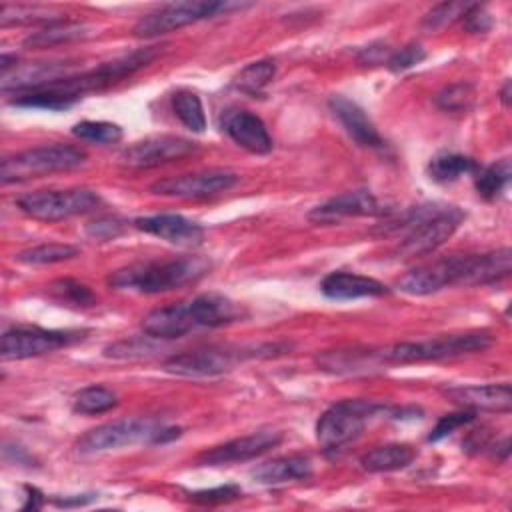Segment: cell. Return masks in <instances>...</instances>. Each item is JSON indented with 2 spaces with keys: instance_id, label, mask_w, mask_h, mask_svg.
<instances>
[{
  "instance_id": "obj_1",
  "label": "cell",
  "mask_w": 512,
  "mask_h": 512,
  "mask_svg": "<svg viewBox=\"0 0 512 512\" xmlns=\"http://www.w3.org/2000/svg\"><path fill=\"white\" fill-rule=\"evenodd\" d=\"M512 272L510 248L482 254H450L406 272L396 288L410 296H428L450 286L496 284Z\"/></svg>"
},
{
  "instance_id": "obj_2",
  "label": "cell",
  "mask_w": 512,
  "mask_h": 512,
  "mask_svg": "<svg viewBox=\"0 0 512 512\" xmlns=\"http://www.w3.org/2000/svg\"><path fill=\"white\" fill-rule=\"evenodd\" d=\"M236 302L222 294H200L152 310L142 320V330L150 338L174 340L200 328H218L240 318Z\"/></svg>"
},
{
  "instance_id": "obj_3",
  "label": "cell",
  "mask_w": 512,
  "mask_h": 512,
  "mask_svg": "<svg viewBox=\"0 0 512 512\" xmlns=\"http://www.w3.org/2000/svg\"><path fill=\"white\" fill-rule=\"evenodd\" d=\"M462 220L464 212L458 206L420 204L404 210L398 218L386 220L382 228L386 234H404L396 248L400 258H416L440 248L458 230Z\"/></svg>"
},
{
  "instance_id": "obj_4",
  "label": "cell",
  "mask_w": 512,
  "mask_h": 512,
  "mask_svg": "<svg viewBox=\"0 0 512 512\" xmlns=\"http://www.w3.org/2000/svg\"><path fill=\"white\" fill-rule=\"evenodd\" d=\"M210 270V262L200 256H182L170 260H148L128 264L108 276L114 290H132L138 294H162L188 284H196Z\"/></svg>"
},
{
  "instance_id": "obj_5",
  "label": "cell",
  "mask_w": 512,
  "mask_h": 512,
  "mask_svg": "<svg viewBox=\"0 0 512 512\" xmlns=\"http://www.w3.org/2000/svg\"><path fill=\"white\" fill-rule=\"evenodd\" d=\"M392 418V408L366 398H348L332 404L316 422V440L326 456H338L378 418Z\"/></svg>"
},
{
  "instance_id": "obj_6",
  "label": "cell",
  "mask_w": 512,
  "mask_h": 512,
  "mask_svg": "<svg viewBox=\"0 0 512 512\" xmlns=\"http://www.w3.org/2000/svg\"><path fill=\"white\" fill-rule=\"evenodd\" d=\"M492 334L486 330L448 334L418 342H398L378 350L382 364H416L446 358H458L474 352H484L492 346Z\"/></svg>"
},
{
  "instance_id": "obj_7",
  "label": "cell",
  "mask_w": 512,
  "mask_h": 512,
  "mask_svg": "<svg viewBox=\"0 0 512 512\" xmlns=\"http://www.w3.org/2000/svg\"><path fill=\"white\" fill-rule=\"evenodd\" d=\"M290 346L286 344H264L254 348H230V346H208L198 350H188L170 356L164 360L162 368L176 376H218L234 368L244 358H256V356H276L284 354Z\"/></svg>"
},
{
  "instance_id": "obj_8",
  "label": "cell",
  "mask_w": 512,
  "mask_h": 512,
  "mask_svg": "<svg viewBox=\"0 0 512 512\" xmlns=\"http://www.w3.org/2000/svg\"><path fill=\"white\" fill-rule=\"evenodd\" d=\"M180 436V428L166 426L152 418H130L100 424L88 430L76 444L82 454H96L118 450L122 446H132L138 442H168Z\"/></svg>"
},
{
  "instance_id": "obj_9",
  "label": "cell",
  "mask_w": 512,
  "mask_h": 512,
  "mask_svg": "<svg viewBox=\"0 0 512 512\" xmlns=\"http://www.w3.org/2000/svg\"><path fill=\"white\" fill-rule=\"evenodd\" d=\"M86 162V152L70 144H50L6 156L0 164L2 184L26 182L52 172H68Z\"/></svg>"
},
{
  "instance_id": "obj_10",
  "label": "cell",
  "mask_w": 512,
  "mask_h": 512,
  "mask_svg": "<svg viewBox=\"0 0 512 512\" xmlns=\"http://www.w3.org/2000/svg\"><path fill=\"white\" fill-rule=\"evenodd\" d=\"M250 4L244 2H216V0H184V2H172L164 4L146 16H142L136 26L134 34L140 38H154L162 36L174 30H180L184 26H190L194 22L214 18L220 14H228L232 10H242Z\"/></svg>"
},
{
  "instance_id": "obj_11",
  "label": "cell",
  "mask_w": 512,
  "mask_h": 512,
  "mask_svg": "<svg viewBox=\"0 0 512 512\" xmlns=\"http://www.w3.org/2000/svg\"><path fill=\"white\" fill-rule=\"evenodd\" d=\"M102 204L98 192L90 188L70 190H38L24 194L16 200V206L30 218L42 222H58L80 214H90Z\"/></svg>"
},
{
  "instance_id": "obj_12",
  "label": "cell",
  "mask_w": 512,
  "mask_h": 512,
  "mask_svg": "<svg viewBox=\"0 0 512 512\" xmlns=\"http://www.w3.org/2000/svg\"><path fill=\"white\" fill-rule=\"evenodd\" d=\"M86 332L78 330H46L40 326H14L2 334V360H24L56 352L84 340Z\"/></svg>"
},
{
  "instance_id": "obj_13",
  "label": "cell",
  "mask_w": 512,
  "mask_h": 512,
  "mask_svg": "<svg viewBox=\"0 0 512 512\" xmlns=\"http://www.w3.org/2000/svg\"><path fill=\"white\" fill-rule=\"evenodd\" d=\"M198 152V144L180 136H148L124 148L118 156V164L130 170L156 168L168 162L188 158Z\"/></svg>"
},
{
  "instance_id": "obj_14",
  "label": "cell",
  "mask_w": 512,
  "mask_h": 512,
  "mask_svg": "<svg viewBox=\"0 0 512 512\" xmlns=\"http://www.w3.org/2000/svg\"><path fill=\"white\" fill-rule=\"evenodd\" d=\"M238 182V174L232 170L212 168L202 172H190L180 176H170L156 180L150 186L152 194L158 196H170V198H186V200H198V198H210L220 192L230 190Z\"/></svg>"
},
{
  "instance_id": "obj_15",
  "label": "cell",
  "mask_w": 512,
  "mask_h": 512,
  "mask_svg": "<svg viewBox=\"0 0 512 512\" xmlns=\"http://www.w3.org/2000/svg\"><path fill=\"white\" fill-rule=\"evenodd\" d=\"M282 442V432L278 430H258L234 440H228L220 446L204 450L196 456L198 466H224L236 462L254 460Z\"/></svg>"
},
{
  "instance_id": "obj_16",
  "label": "cell",
  "mask_w": 512,
  "mask_h": 512,
  "mask_svg": "<svg viewBox=\"0 0 512 512\" xmlns=\"http://www.w3.org/2000/svg\"><path fill=\"white\" fill-rule=\"evenodd\" d=\"M390 214H392V208L382 204L372 192L348 190L312 208V212L308 214V220L314 224H338L344 218L390 216Z\"/></svg>"
},
{
  "instance_id": "obj_17",
  "label": "cell",
  "mask_w": 512,
  "mask_h": 512,
  "mask_svg": "<svg viewBox=\"0 0 512 512\" xmlns=\"http://www.w3.org/2000/svg\"><path fill=\"white\" fill-rule=\"evenodd\" d=\"M450 402L468 410H488L508 414L512 410V390L508 382L500 384H464L446 386L440 390Z\"/></svg>"
},
{
  "instance_id": "obj_18",
  "label": "cell",
  "mask_w": 512,
  "mask_h": 512,
  "mask_svg": "<svg viewBox=\"0 0 512 512\" xmlns=\"http://www.w3.org/2000/svg\"><path fill=\"white\" fill-rule=\"evenodd\" d=\"M134 228L158 236L180 248L200 246L204 240V228L180 214H156L134 220Z\"/></svg>"
},
{
  "instance_id": "obj_19",
  "label": "cell",
  "mask_w": 512,
  "mask_h": 512,
  "mask_svg": "<svg viewBox=\"0 0 512 512\" xmlns=\"http://www.w3.org/2000/svg\"><path fill=\"white\" fill-rule=\"evenodd\" d=\"M222 130L244 150L252 154H268L274 146L266 124L248 110H226L222 114Z\"/></svg>"
},
{
  "instance_id": "obj_20",
  "label": "cell",
  "mask_w": 512,
  "mask_h": 512,
  "mask_svg": "<svg viewBox=\"0 0 512 512\" xmlns=\"http://www.w3.org/2000/svg\"><path fill=\"white\" fill-rule=\"evenodd\" d=\"M328 108L332 116L342 124L346 134L362 148H384V140L378 134L374 122L368 118V114L350 98L342 94H334L328 100Z\"/></svg>"
},
{
  "instance_id": "obj_21",
  "label": "cell",
  "mask_w": 512,
  "mask_h": 512,
  "mask_svg": "<svg viewBox=\"0 0 512 512\" xmlns=\"http://www.w3.org/2000/svg\"><path fill=\"white\" fill-rule=\"evenodd\" d=\"M74 62H38L28 64L22 68H16L12 74L2 76V92H28L36 90L40 86H46L50 82H56L60 78L76 74Z\"/></svg>"
},
{
  "instance_id": "obj_22",
  "label": "cell",
  "mask_w": 512,
  "mask_h": 512,
  "mask_svg": "<svg viewBox=\"0 0 512 512\" xmlns=\"http://www.w3.org/2000/svg\"><path fill=\"white\" fill-rule=\"evenodd\" d=\"M320 292L332 300H356L388 294V288L376 278L352 274V272H330L320 282Z\"/></svg>"
},
{
  "instance_id": "obj_23",
  "label": "cell",
  "mask_w": 512,
  "mask_h": 512,
  "mask_svg": "<svg viewBox=\"0 0 512 512\" xmlns=\"http://www.w3.org/2000/svg\"><path fill=\"white\" fill-rule=\"evenodd\" d=\"M316 364L332 374H358L370 372L372 368L382 366L378 350L372 348H340L326 350L316 356Z\"/></svg>"
},
{
  "instance_id": "obj_24",
  "label": "cell",
  "mask_w": 512,
  "mask_h": 512,
  "mask_svg": "<svg viewBox=\"0 0 512 512\" xmlns=\"http://www.w3.org/2000/svg\"><path fill=\"white\" fill-rule=\"evenodd\" d=\"M250 476L260 484H284L312 476V460L304 454H288L258 464Z\"/></svg>"
},
{
  "instance_id": "obj_25",
  "label": "cell",
  "mask_w": 512,
  "mask_h": 512,
  "mask_svg": "<svg viewBox=\"0 0 512 512\" xmlns=\"http://www.w3.org/2000/svg\"><path fill=\"white\" fill-rule=\"evenodd\" d=\"M416 458V448L410 444H382L360 458L366 472H392L406 468Z\"/></svg>"
},
{
  "instance_id": "obj_26",
  "label": "cell",
  "mask_w": 512,
  "mask_h": 512,
  "mask_svg": "<svg viewBox=\"0 0 512 512\" xmlns=\"http://www.w3.org/2000/svg\"><path fill=\"white\" fill-rule=\"evenodd\" d=\"M88 36V26L80 24V22H68V20H60L54 24H48L46 28L30 34L24 40L26 48H50V46H58V44H68L74 40H82Z\"/></svg>"
},
{
  "instance_id": "obj_27",
  "label": "cell",
  "mask_w": 512,
  "mask_h": 512,
  "mask_svg": "<svg viewBox=\"0 0 512 512\" xmlns=\"http://www.w3.org/2000/svg\"><path fill=\"white\" fill-rule=\"evenodd\" d=\"M64 20V14L52 6H30V4H2L0 6V24H54Z\"/></svg>"
},
{
  "instance_id": "obj_28",
  "label": "cell",
  "mask_w": 512,
  "mask_h": 512,
  "mask_svg": "<svg viewBox=\"0 0 512 512\" xmlns=\"http://www.w3.org/2000/svg\"><path fill=\"white\" fill-rule=\"evenodd\" d=\"M478 168L480 166L476 164V160H472V158H468L464 154L446 152V154H438V156H434L430 160L428 174H430L432 180L448 184V182L458 180L464 174H476Z\"/></svg>"
},
{
  "instance_id": "obj_29",
  "label": "cell",
  "mask_w": 512,
  "mask_h": 512,
  "mask_svg": "<svg viewBox=\"0 0 512 512\" xmlns=\"http://www.w3.org/2000/svg\"><path fill=\"white\" fill-rule=\"evenodd\" d=\"M274 74H276V64H274V60L266 58V60H258V62H252V64L244 66L234 76L232 84L242 94L260 96L264 92V88L272 82Z\"/></svg>"
},
{
  "instance_id": "obj_30",
  "label": "cell",
  "mask_w": 512,
  "mask_h": 512,
  "mask_svg": "<svg viewBox=\"0 0 512 512\" xmlns=\"http://www.w3.org/2000/svg\"><path fill=\"white\" fill-rule=\"evenodd\" d=\"M510 162L504 158L500 162H494L486 168H478L476 176H474V186L478 196H482L484 200H496L502 190L506 188V184L510 182Z\"/></svg>"
},
{
  "instance_id": "obj_31",
  "label": "cell",
  "mask_w": 512,
  "mask_h": 512,
  "mask_svg": "<svg viewBox=\"0 0 512 512\" xmlns=\"http://www.w3.org/2000/svg\"><path fill=\"white\" fill-rule=\"evenodd\" d=\"M172 110L188 130L204 132L206 116L198 94H194L192 90H176L172 94Z\"/></svg>"
},
{
  "instance_id": "obj_32",
  "label": "cell",
  "mask_w": 512,
  "mask_h": 512,
  "mask_svg": "<svg viewBox=\"0 0 512 512\" xmlns=\"http://www.w3.org/2000/svg\"><path fill=\"white\" fill-rule=\"evenodd\" d=\"M118 404L116 394L104 386H86L72 398V410L78 414H104Z\"/></svg>"
},
{
  "instance_id": "obj_33",
  "label": "cell",
  "mask_w": 512,
  "mask_h": 512,
  "mask_svg": "<svg viewBox=\"0 0 512 512\" xmlns=\"http://www.w3.org/2000/svg\"><path fill=\"white\" fill-rule=\"evenodd\" d=\"M48 290H50V296L56 302L66 304V306L90 308V306L96 304L94 292L86 284H82V282H78L74 278H60V280L52 282L48 286Z\"/></svg>"
},
{
  "instance_id": "obj_34",
  "label": "cell",
  "mask_w": 512,
  "mask_h": 512,
  "mask_svg": "<svg viewBox=\"0 0 512 512\" xmlns=\"http://www.w3.org/2000/svg\"><path fill=\"white\" fill-rule=\"evenodd\" d=\"M78 254V248L72 244H40L28 250H22L16 260L22 264H32V266H42V264H56V262H64L70 260Z\"/></svg>"
},
{
  "instance_id": "obj_35",
  "label": "cell",
  "mask_w": 512,
  "mask_h": 512,
  "mask_svg": "<svg viewBox=\"0 0 512 512\" xmlns=\"http://www.w3.org/2000/svg\"><path fill=\"white\" fill-rule=\"evenodd\" d=\"M72 134L90 144H116L122 140V128L112 122H94V120H84L78 122L72 128Z\"/></svg>"
},
{
  "instance_id": "obj_36",
  "label": "cell",
  "mask_w": 512,
  "mask_h": 512,
  "mask_svg": "<svg viewBox=\"0 0 512 512\" xmlns=\"http://www.w3.org/2000/svg\"><path fill=\"white\" fill-rule=\"evenodd\" d=\"M434 102L444 112H466L474 102V88L468 82H454L444 86L436 96Z\"/></svg>"
},
{
  "instance_id": "obj_37",
  "label": "cell",
  "mask_w": 512,
  "mask_h": 512,
  "mask_svg": "<svg viewBox=\"0 0 512 512\" xmlns=\"http://www.w3.org/2000/svg\"><path fill=\"white\" fill-rule=\"evenodd\" d=\"M468 8H470V2H442L424 16L422 26L426 30H442L454 20H460Z\"/></svg>"
},
{
  "instance_id": "obj_38",
  "label": "cell",
  "mask_w": 512,
  "mask_h": 512,
  "mask_svg": "<svg viewBox=\"0 0 512 512\" xmlns=\"http://www.w3.org/2000/svg\"><path fill=\"white\" fill-rule=\"evenodd\" d=\"M474 418H476V412H474V410H468V408H464L462 412L446 414V416H442V418L436 422V426L430 430L428 440H430V442H438V440L446 438L448 434H452L454 430H458V428L470 424Z\"/></svg>"
},
{
  "instance_id": "obj_39",
  "label": "cell",
  "mask_w": 512,
  "mask_h": 512,
  "mask_svg": "<svg viewBox=\"0 0 512 512\" xmlns=\"http://www.w3.org/2000/svg\"><path fill=\"white\" fill-rule=\"evenodd\" d=\"M156 348L152 344H148L142 338H132V340H120L114 342L110 346L104 348V356L108 358H142V356H150V352H154Z\"/></svg>"
},
{
  "instance_id": "obj_40",
  "label": "cell",
  "mask_w": 512,
  "mask_h": 512,
  "mask_svg": "<svg viewBox=\"0 0 512 512\" xmlns=\"http://www.w3.org/2000/svg\"><path fill=\"white\" fill-rule=\"evenodd\" d=\"M424 58H426V50H424L420 44L410 42V44L402 46L400 50L392 52L390 58H388V62H386V66H388L392 72H404V70H408V68L420 64Z\"/></svg>"
},
{
  "instance_id": "obj_41",
  "label": "cell",
  "mask_w": 512,
  "mask_h": 512,
  "mask_svg": "<svg viewBox=\"0 0 512 512\" xmlns=\"http://www.w3.org/2000/svg\"><path fill=\"white\" fill-rule=\"evenodd\" d=\"M242 494L240 486L236 484H224V486H216V488H208V490H198V492H190L188 498L196 504H224V502H232Z\"/></svg>"
},
{
  "instance_id": "obj_42",
  "label": "cell",
  "mask_w": 512,
  "mask_h": 512,
  "mask_svg": "<svg viewBox=\"0 0 512 512\" xmlns=\"http://www.w3.org/2000/svg\"><path fill=\"white\" fill-rule=\"evenodd\" d=\"M460 20H462L464 28L472 34H484L492 28V16L480 4H470V8L464 12V16Z\"/></svg>"
},
{
  "instance_id": "obj_43",
  "label": "cell",
  "mask_w": 512,
  "mask_h": 512,
  "mask_svg": "<svg viewBox=\"0 0 512 512\" xmlns=\"http://www.w3.org/2000/svg\"><path fill=\"white\" fill-rule=\"evenodd\" d=\"M124 222L118 218H98L90 224H86V234L94 240H114L124 232Z\"/></svg>"
},
{
  "instance_id": "obj_44",
  "label": "cell",
  "mask_w": 512,
  "mask_h": 512,
  "mask_svg": "<svg viewBox=\"0 0 512 512\" xmlns=\"http://www.w3.org/2000/svg\"><path fill=\"white\" fill-rule=\"evenodd\" d=\"M390 54H392V52H390ZM390 54H388L386 44L376 42V44H370V46L362 48V52L358 54V62H360V64H364V66H376V64L388 62Z\"/></svg>"
},
{
  "instance_id": "obj_45",
  "label": "cell",
  "mask_w": 512,
  "mask_h": 512,
  "mask_svg": "<svg viewBox=\"0 0 512 512\" xmlns=\"http://www.w3.org/2000/svg\"><path fill=\"white\" fill-rule=\"evenodd\" d=\"M26 492H28V502L24 504V510H28V508H32V510H38L40 506H42V502H44V498H42V494L36 490V488H26Z\"/></svg>"
},
{
  "instance_id": "obj_46",
  "label": "cell",
  "mask_w": 512,
  "mask_h": 512,
  "mask_svg": "<svg viewBox=\"0 0 512 512\" xmlns=\"http://www.w3.org/2000/svg\"><path fill=\"white\" fill-rule=\"evenodd\" d=\"M92 498H94V496H76V498H72V500H68V498L58 500V498H56L54 504H56V506H66V508H68V506H82V504H88Z\"/></svg>"
},
{
  "instance_id": "obj_47",
  "label": "cell",
  "mask_w": 512,
  "mask_h": 512,
  "mask_svg": "<svg viewBox=\"0 0 512 512\" xmlns=\"http://www.w3.org/2000/svg\"><path fill=\"white\" fill-rule=\"evenodd\" d=\"M500 102H502L504 106H510V80H506L504 86H502V90H500Z\"/></svg>"
}]
</instances>
